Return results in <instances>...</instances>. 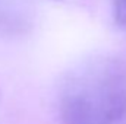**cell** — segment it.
<instances>
[{"instance_id":"7a4b0ae2","label":"cell","mask_w":126,"mask_h":124,"mask_svg":"<svg viewBox=\"0 0 126 124\" xmlns=\"http://www.w3.org/2000/svg\"><path fill=\"white\" fill-rule=\"evenodd\" d=\"M114 22L126 34V0H111Z\"/></svg>"},{"instance_id":"6da1fadb","label":"cell","mask_w":126,"mask_h":124,"mask_svg":"<svg viewBox=\"0 0 126 124\" xmlns=\"http://www.w3.org/2000/svg\"><path fill=\"white\" fill-rule=\"evenodd\" d=\"M63 124H126V64L100 56L76 66L59 96Z\"/></svg>"}]
</instances>
